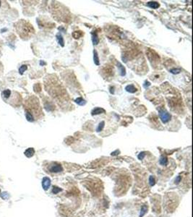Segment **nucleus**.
<instances>
[{"instance_id": "obj_14", "label": "nucleus", "mask_w": 193, "mask_h": 217, "mask_svg": "<svg viewBox=\"0 0 193 217\" xmlns=\"http://www.w3.org/2000/svg\"><path fill=\"white\" fill-rule=\"evenodd\" d=\"M147 5L149 7L152 8V9H157L159 7V4L156 2H149L147 4Z\"/></svg>"}, {"instance_id": "obj_19", "label": "nucleus", "mask_w": 193, "mask_h": 217, "mask_svg": "<svg viewBox=\"0 0 193 217\" xmlns=\"http://www.w3.org/2000/svg\"><path fill=\"white\" fill-rule=\"evenodd\" d=\"M159 163L160 164L164 166V165H166L168 164V158L166 156H161L160 158V160H159Z\"/></svg>"}, {"instance_id": "obj_27", "label": "nucleus", "mask_w": 193, "mask_h": 217, "mask_svg": "<svg viewBox=\"0 0 193 217\" xmlns=\"http://www.w3.org/2000/svg\"><path fill=\"white\" fill-rule=\"evenodd\" d=\"M145 156V152H141V153H140L139 155L138 156V159L142 160V159L144 158Z\"/></svg>"}, {"instance_id": "obj_21", "label": "nucleus", "mask_w": 193, "mask_h": 217, "mask_svg": "<svg viewBox=\"0 0 193 217\" xmlns=\"http://www.w3.org/2000/svg\"><path fill=\"white\" fill-rule=\"evenodd\" d=\"M104 126H105V122L103 121V122H100L99 124H98V128H96V131H97V132H100V131H101V130H103Z\"/></svg>"}, {"instance_id": "obj_29", "label": "nucleus", "mask_w": 193, "mask_h": 217, "mask_svg": "<svg viewBox=\"0 0 193 217\" xmlns=\"http://www.w3.org/2000/svg\"><path fill=\"white\" fill-rule=\"evenodd\" d=\"M119 153V151L118 150H117L116 151L111 153V156H116V155H118V153Z\"/></svg>"}, {"instance_id": "obj_3", "label": "nucleus", "mask_w": 193, "mask_h": 217, "mask_svg": "<svg viewBox=\"0 0 193 217\" xmlns=\"http://www.w3.org/2000/svg\"><path fill=\"white\" fill-rule=\"evenodd\" d=\"M159 117L163 123H167L170 119H171V117H172L171 115L164 109L159 110Z\"/></svg>"}, {"instance_id": "obj_16", "label": "nucleus", "mask_w": 193, "mask_h": 217, "mask_svg": "<svg viewBox=\"0 0 193 217\" xmlns=\"http://www.w3.org/2000/svg\"><path fill=\"white\" fill-rule=\"evenodd\" d=\"M93 61H94V63L96 64V65H99L100 64V62H99V57H98V53L96 50L93 51Z\"/></svg>"}, {"instance_id": "obj_22", "label": "nucleus", "mask_w": 193, "mask_h": 217, "mask_svg": "<svg viewBox=\"0 0 193 217\" xmlns=\"http://www.w3.org/2000/svg\"><path fill=\"white\" fill-rule=\"evenodd\" d=\"M27 65H22L20 67V69H19V72L20 73V74H22L26 70H27Z\"/></svg>"}, {"instance_id": "obj_6", "label": "nucleus", "mask_w": 193, "mask_h": 217, "mask_svg": "<svg viewBox=\"0 0 193 217\" xmlns=\"http://www.w3.org/2000/svg\"><path fill=\"white\" fill-rule=\"evenodd\" d=\"M51 185V179L49 177H43L42 179V187L43 190H47Z\"/></svg>"}, {"instance_id": "obj_23", "label": "nucleus", "mask_w": 193, "mask_h": 217, "mask_svg": "<svg viewBox=\"0 0 193 217\" xmlns=\"http://www.w3.org/2000/svg\"><path fill=\"white\" fill-rule=\"evenodd\" d=\"M155 183V178L153 177V176H151L149 177V184L151 186H153Z\"/></svg>"}, {"instance_id": "obj_8", "label": "nucleus", "mask_w": 193, "mask_h": 217, "mask_svg": "<svg viewBox=\"0 0 193 217\" xmlns=\"http://www.w3.org/2000/svg\"><path fill=\"white\" fill-rule=\"evenodd\" d=\"M34 153H35V150H34L33 148H28V149H27V150L25 151V153H24L25 156L26 157H28V158L32 157V156L34 155Z\"/></svg>"}, {"instance_id": "obj_7", "label": "nucleus", "mask_w": 193, "mask_h": 217, "mask_svg": "<svg viewBox=\"0 0 193 217\" xmlns=\"http://www.w3.org/2000/svg\"><path fill=\"white\" fill-rule=\"evenodd\" d=\"M103 73L106 75V77L111 76L113 73V67H109V66H105V67L103 69Z\"/></svg>"}, {"instance_id": "obj_11", "label": "nucleus", "mask_w": 193, "mask_h": 217, "mask_svg": "<svg viewBox=\"0 0 193 217\" xmlns=\"http://www.w3.org/2000/svg\"><path fill=\"white\" fill-rule=\"evenodd\" d=\"M125 90L127 91L129 93H131V94H134L135 93L136 91H137V88H136L133 85H127L126 88H125Z\"/></svg>"}, {"instance_id": "obj_15", "label": "nucleus", "mask_w": 193, "mask_h": 217, "mask_svg": "<svg viewBox=\"0 0 193 217\" xmlns=\"http://www.w3.org/2000/svg\"><path fill=\"white\" fill-rule=\"evenodd\" d=\"M56 40H57L59 45H61L62 47H64V41L63 37L61 34H57V35H56Z\"/></svg>"}, {"instance_id": "obj_20", "label": "nucleus", "mask_w": 193, "mask_h": 217, "mask_svg": "<svg viewBox=\"0 0 193 217\" xmlns=\"http://www.w3.org/2000/svg\"><path fill=\"white\" fill-rule=\"evenodd\" d=\"M147 207L146 205H143V206L141 208V210H140V217H143L147 212Z\"/></svg>"}, {"instance_id": "obj_18", "label": "nucleus", "mask_w": 193, "mask_h": 217, "mask_svg": "<svg viewBox=\"0 0 193 217\" xmlns=\"http://www.w3.org/2000/svg\"><path fill=\"white\" fill-rule=\"evenodd\" d=\"M83 35V33L82 31H75L73 33H72V36L75 38V39H77L79 38H80Z\"/></svg>"}, {"instance_id": "obj_12", "label": "nucleus", "mask_w": 193, "mask_h": 217, "mask_svg": "<svg viewBox=\"0 0 193 217\" xmlns=\"http://www.w3.org/2000/svg\"><path fill=\"white\" fill-rule=\"evenodd\" d=\"M11 94H12V92H11V90H9V89H7V90H5L3 91L2 95L3 98H4L5 101H6L7 99H8V98L10 97Z\"/></svg>"}, {"instance_id": "obj_9", "label": "nucleus", "mask_w": 193, "mask_h": 217, "mask_svg": "<svg viewBox=\"0 0 193 217\" xmlns=\"http://www.w3.org/2000/svg\"><path fill=\"white\" fill-rule=\"evenodd\" d=\"M102 113H105V110L102 108H99V107H97V108H95L92 111H91V115L93 116V115H100V114H102Z\"/></svg>"}, {"instance_id": "obj_24", "label": "nucleus", "mask_w": 193, "mask_h": 217, "mask_svg": "<svg viewBox=\"0 0 193 217\" xmlns=\"http://www.w3.org/2000/svg\"><path fill=\"white\" fill-rule=\"evenodd\" d=\"M1 197L4 200H7L9 198V194L7 193V192H3V193L1 194Z\"/></svg>"}, {"instance_id": "obj_4", "label": "nucleus", "mask_w": 193, "mask_h": 217, "mask_svg": "<svg viewBox=\"0 0 193 217\" xmlns=\"http://www.w3.org/2000/svg\"><path fill=\"white\" fill-rule=\"evenodd\" d=\"M147 54V57H148L149 60L151 62H158L160 60L159 59V56H158L154 51L151 50L150 49L147 50V51H146Z\"/></svg>"}, {"instance_id": "obj_1", "label": "nucleus", "mask_w": 193, "mask_h": 217, "mask_svg": "<svg viewBox=\"0 0 193 217\" xmlns=\"http://www.w3.org/2000/svg\"><path fill=\"white\" fill-rule=\"evenodd\" d=\"M25 111L26 119L30 122L39 119L42 116V111L38 100L35 96H31L25 101Z\"/></svg>"}, {"instance_id": "obj_17", "label": "nucleus", "mask_w": 193, "mask_h": 217, "mask_svg": "<svg viewBox=\"0 0 193 217\" xmlns=\"http://www.w3.org/2000/svg\"><path fill=\"white\" fill-rule=\"evenodd\" d=\"M75 103H77V104L80 105V106H83L86 104V101L82 98H77L75 100Z\"/></svg>"}, {"instance_id": "obj_30", "label": "nucleus", "mask_w": 193, "mask_h": 217, "mask_svg": "<svg viewBox=\"0 0 193 217\" xmlns=\"http://www.w3.org/2000/svg\"><path fill=\"white\" fill-rule=\"evenodd\" d=\"M0 6H1V2H0Z\"/></svg>"}, {"instance_id": "obj_28", "label": "nucleus", "mask_w": 193, "mask_h": 217, "mask_svg": "<svg viewBox=\"0 0 193 217\" xmlns=\"http://www.w3.org/2000/svg\"><path fill=\"white\" fill-rule=\"evenodd\" d=\"M181 177H180V176H178L176 178V180H175V183L176 184H179V182H180V181H181Z\"/></svg>"}, {"instance_id": "obj_25", "label": "nucleus", "mask_w": 193, "mask_h": 217, "mask_svg": "<svg viewBox=\"0 0 193 217\" xmlns=\"http://www.w3.org/2000/svg\"><path fill=\"white\" fill-rule=\"evenodd\" d=\"M61 190H62V189H60L59 187H54V188H53V190H52V192H53V193H54V194H57V193L59 192Z\"/></svg>"}, {"instance_id": "obj_13", "label": "nucleus", "mask_w": 193, "mask_h": 217, "mask_svg": "<svg viewBox=\"0 0 193 217\" xmlns=\"http://www.w3.org/2000/svg\"><path fill=\"white\" fill-rule=\"evenodd\" d=\"M92 41H93V45H98L99 43V38L98 37V35L96 33H92Z\"/></svg>"}, {"instance_id": "obj_2", "label": "nucleus", "mask_w": 193, "mask_h": 217, "mask_svg": "<svg viewBox=\"0 0 193 217\" xmlns=\"http://www.w3.org/2000/svg\"><path fill=\"white\" fill-rule=\"evenodd\" d=\"M18 33L20 36L22 38H29L35 32L32 25L28 23L26 21H21L18 23V26H17Z\"/></svg>"}, {"instance_id": "obj_5", "label": "nucleus", "mask_w": 193, "mask_h": 217, "mask_svg": "<svg viewBox=\"0 0 193 217\" xmlns=\"http://www.w3.org/2000/svg\"><path fill=\"white\" fill-rule=\"evenodd\" d=\"M49 170L51 172H54V173H58V172H61L63 171V168L62 166L59 164H54L51 166V167L49 168Z\"/></svg>"}, {"instance_id": "obj_26", "label": "nucleus", "mask_w": 193, "mask_h": 217, "mask_svg": "<svg viewBox=\"0 0 193 217\" xmlns=\"http://www.w3.org/2000/svg\"><path fill=\"white\" fill-rule=\"evenodd\" d=\"M181 72L180 69H172L170 70V72H172V74H179Z\"/></svg>"}, {"instance_id": "obj_10", "label": "nucleus", "mask_w": 193, "mask_h": 217, "mask_svg": "<svg viewBox=\"0 0 193 217\" xmlns=\"http://www.w3.org/2000/svg\"><path fill=\"white\" fill-rule=\"evenodd\" d=\"M117 66H118V68L119 69V72H120L121 76L125 75H126V70H125V68L124 67V66L120 62H117Z\"/></svg>"}]
</instances>
